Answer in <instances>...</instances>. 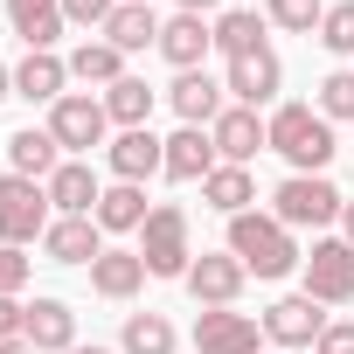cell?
<instances>
[{
  "label": "cell",
  "mask_w": 354,
  "mask_h": 354,
  "mask_svg": "<svg viewBox=\"0 0 354 354\" xmlns=\"http://www.w3.org/2000/svg\"><path fill=\"white\" fill-rule=\"evenodd\" d=\"M230 257H236L243 271H257V278H292V271L306 264V250L292 243V230H285L278 216H257V209L230 216Z\"/></svg>",
  "instance_id": "6da1fadb"
},
{
  "label": "cell",
  "mask_w": 354,
  "mask_h": 354,
  "mask_svg": "<svg viewBox=\"0 0 354 354\" xmlns=\"http://www.w3.org/2000/svg\"><path fill=\"white\" fill-rule=\"evenodd\" d=\"M264 125H271V153H285L292 174H326V160H333V118H319V104H278Z\"/></svg>",
  "instance_id": "7a4b0ae2"
},
{
  "label": "cell",
  "mask_w": 354,
  "mask_h": 354,
  "mask_svg": "<svg viewBox=\"0 0 354 354\" xmlns=\"http://www.w3.org/2000/svg\"><path fill=\"white\" fill-rule=\"evenodd\" d=\"M139 257H146V278H188L195 243H188V209L181 202H153V216L139 230Z\"/></svg>",
  "instance_id": "3957f363"
},
{
  "label": "cell",
  "mask_w": 354,
  "mask_h": 354,
  "mask_svg": "<svg viewBox=\"0 0 354 354\" xmlns=\"http://www.w3.org/2000/svg\"><path fill=\"white\" fill-rule=\"evenodd\" d=\"M340 209H347V195L326 174H285L278 195H271V216L285 230H326V223H340Z\"/></svg>",
  "instance_id": "277c9868"
},
{
  "label": "cell",
  "mask_w": 354,
  "mask_h": 354,
  "mask_svg": "<svg viewBox=\"0 0 354 354\" xmlns=\"http://www.w3.org/2000/svg\"><path fill=\"white\" fill-rule=\"evenodd\" d=\"M49 223H56L49 188H42V181H28V174H0V243L28 250V243H42V236H49Z\"/></svg>",
  "instance_id": "5b68a950"
},
{
  "label": "cell",
  "mask_w": 354,
  "mask_h": 354,
  "mask_svg": "<svg viewBox=\"0 0 354 354\" xmlns=\"http://www.w3.org/2000/svg\"><path fill=\"white\" fill-rule=\"evenodd\" d=\"M49 132H56L63 160H84L91 146H111V111H104V97H91V91H63V97L49 104Z\"/></svg>",
  "instance_id": "8992f818"
},
{
  "label": "cell",
  "mask_w": 354,
  "mask_h": 354,
  "mask_svg": "<svg viewBox=\"0 0 354 354\" xmlns=\"http://www.w3.org/2000/svg\"><path fill=\"white\" fill-rule=\"evenodd\" d=\"M306 299H319V306H354V250H347V236H313V250H306Z\"/></svg>",
  "instance_id": "52a82bcc"
},
{
  "label": "cell",
  "mask_w": 354,
  "mask_h": 354,
  "mask_svg": "<svg viewBox=\"0 0 354 354\" xmlns=\"http://www.w3.org/2000/svg\"><path fill=\"white\" fill-rule=\"evenodd\" d=\"M257 340H264V326L236 306H202V319H195V354H257Z\"/></svg>",
  "instance_id": "ba28073f"
},
{
  "label": "cell",
  "mask_w": 354,
  "mask_h": 354,
  "mask_svg": "<svg viewBox=\"0 0 354 354\" xmlns=\"http://www.w3.org/2000/svg\"><path fill=\"white\" fill-rule=\"evenodd\" d=\"M243 278H250V271H243L230 250H202V257L188 264V278H181V285H188V299H195V306H236V299H243Z\"/></svg>",
  "instance_id": "9c48e42d"
},
{
  "label": "cell",
  "mask_w": 354,
  "mask_h": 354,
  "mask_svg": "<svg viewBox=\"0 0 354 354\" xmlns=\"http://www.w3.org/2000/svg\"><path fill=\"white\" fill-rule=\"evenodd\" d=\"M223 91H230V104H271L278 91H285V63L271 56V49H257V56H236L230 70H223Z\"/></svg>",
  "instance_id": "30bf717a"
},
{
  "label": "cell",
  "mask_w": 354,
  "mask_h": 354,
  "mask_svg": "<svg viewBox=\"0 0 354 354\" xmlns=\"http://www.w3.org/2000/svg\"><path fill=\"white\" fill-rule=\"evenodd\" d=\"M209 139H216V153H223V167H250L264 146H271V125L250 111V104H230L216 125H209Z\"/></svg>",
  "instance_id": "8fae6325"
},
{
  "label": "cell",
  "mask_w": 354,
  "mask_h": 354,
  "mask_svg": "<svg viewBox=\"0 0 354 354\" xmlns=\"http://www.w3.org/2000/svg\"><path fill=\"white\" fill-rule=\"evenodd\" d=\"M319 333H326V313H319V299H306V292H292V299H278V306L264 313V340H271V347H319Z\"/></svg>",
  "instance_id": "7c38bea8"
},
{
  "label": "cell",
  "mask_w": 354,
  "mask_h": 354,
  "mask_svg": "<svg viewBox=\"0 0 354 354\" xmlns=\"http://www.w3.org/2000/svg\"><path fill=\"white\" fill-rule=\"evenodd\" d=\"M167 104L181 111V125H216L223 111H230V91H223V77H209V70H181L167 84Z\"/></svg>",
  "instance_id": "4fadbf2b"
},
{
  "label": "cell",
  "mask_w": 354,
  "mask_h": 354,
  "mask_svg": "<svg viewBox=\"0 0 354 354\" xmlns=\"http://www.w3.org/2000/svg\"><path fill=\"white\" fill-rule=\"evenodd\" d=\"M104 167L118 174V181H153V174L167 167V139H153V125H132V132H118L111 146H104Z\"/></svg>",
  "instance_id": "5bb4252c"
},
{
  "label": "cell",
  "mask_w": 354,
  "mask_h": 354,
  "mask_svg": "<svg viewBox=\"0 0 354 354\" xmlns=\"http://www.w3.org/2000/svg\"><path fill=\"white\" fill-rule=\"evenodd\" d=\"M223 167V153H216V139H209V125H181L167 139V181H209V174Z\"/></svg>",
  "instance_id": "9a60e30c"
},
{
  "label": "cell",
  "mask_w": 354,
  "mask_h": 354,
  "mask_svg": "<svg viewBox=\"0 0 354 354\" xmlns=\"http://www.w3.org/2000/svg\"><path fill=\"white\" fill-rule=\"evenodd\" d=\"M42 250H49V264H97L104 257V230H97V216H56Z\"/></svg>",
  "instance_id": "2e32d148"
},
{
  "label": "cell",
  "mask_w": 354,
  "mask_h": 354,
  "mask_svg": "<svg viewBox=\"0 0 354 354\" xmlns=\"http://www.w3.org/2000/svg\"><path fill=\"white\" fill-rule=\"evenodd\" d=\"M42 188H49V209H56V216H91L97 195H104V181L91 174V160H63Z\"/></svg>",
  "instance_id": "e0dca14e"
},
{
  "label": "cell",
  "mask_w": 354,
  "mask_h": 354,
  "mask_svg": "<svg viewBox=\"0 0 354 354\" xmlns=\"http://www.w3.org/2000/svg\"><path fill=\"white\" fill-rule=\"evenodd\" d=\"M160 15H153V0H118V15L104 21V42L118 56H139V49H160Z\"/></svg>",
  "instance_id": "ac0fdd59"
},
{
  "label": "cell",
  "mask_w": 354,
  "mask_h": 354,
  "mask_svg": "<svg viewBox=\"0 0 354 354\" xmlns=\"http://www.w3.org/2000/svg\"><path fill=\"white\" fill-rule=\"evenodd\" d=\"M63 167V146L49 125H21L8 132V174H28V181H49V174Z\"/></svg>",
  "instance_id": "d6986e66"
},
{
  "label": "cell",
  "mask_w": 354,
  "mask_h": 354,
  "mask_svg": "<svg viewBox=\"0 0 354 354\" xmlns=\"http://www.w3.org/2000/svg\"><path fill=\"white\" fill-rule=\"evenodd\" d=\"M63 84H70V63H63L56 49H28V56L15 63V97H28V104H56Z\"/></svg>",
  "instance_id": "ffe728a7"
},
{
  "label": "cell",
  "mask_w": 354,
  "mask_h": 354,
  "mask_svg": "<svg viewBox=\"0 0 354 354\" xmlns=\"http://www.w3.org/2000/svg\"><path fill=\"white\" fill-rule=\"evenodd\" d=\"M209 49H216V21H202V15H174V21L160 28V56H167L174 70H202Z\"/></svg>",
  "instance_id": "44dd1931"
},
{
  "label": "cell",
  "mask_w": 354,
  "mask_h": 354,
  "mask_svg": "<svg viewBox=\"0 0 354 354\" xmlns=\"http://www.w3.org/2000/svg\"><path fill=\"white\" fill-rule=\"evenodd\" d=\"M21 340H28V347H42V354H70V347H77V313H70L63 299H35V306H28Z\"/></svg>",
  "instance_id": "7402d4cb"
},
{
  "label": "cell",
  "mask_w": 354,
  "mask_h": 354,
  "mask_svg": "<svg viewBox=\"0 0 354 354\" xmlns=\"http://www.w3.org/2000/svg\"><path fill=\"white\" fill-rule=\"evenodd\" d=\"M8 28H15L28 49H56V35H63L70 21H63V0H8Z\"/></svg>",
  "instance_id": "603a6c76"
},
{
  "label": "cell",
  "mask_w": 354,
  "mask_h": 354,
  "mask_svg": "<svg viewBox=\"0 0 354 354\" xmlns=\"http://www.w3.org/2000/svg\"><path fill=\"white\" fill-rule=\"evenodd\" d=\"M91 216H97V230H104V236H118V230H146V216H153V209H146V188H139V181H111V188L97 195V209H91Z\"/></svg>",
  "instance_id": "cb8c5ba5"
},
{
  "label": "cell",
  "mask_w": 354,
  "mask_h": 354,
  "mask_svg": "<svg viewBox=\"0 0 354 354\" xmlns=\"http://www.w3.org/2000/svg\"><path fill=\"white\" fill-rule=\"evenodd\" d=\"M146 285V257L139 250H104L97 264H91V292L97 299H132Z\"/></svg>",
  "instance_id": "d4e9b609"
},
{
  "label": "cell",
  "mask_w": 354,
  "mask_h": 354,
  "mask_svg": "<svg viewBox=\"0 0 354 354\" xmlns=\"http://www.w3.org/2000/svg\"><path fill=\"white\" fill-rule=\"evenodd\" d=\"M264 15H250V8H230V15H216V49H223V63H236V56H257V49H271L264 42Z\"/></svg>",
  "instance_id": "484cf974"
},
{
  "label": "cell",
  "mask_w": 354,
  "mask_h": 354,
  "mask_svg": "<svg viewBox=\"0 0 354 354\" xmlns=\"http://www.w3.org/2000/svg\"><path fill=\"white\" fill-rule=\"evenodd\" d=\"M63 63H70V84H104V91H111L118 77H132V70H125V56H118L104 35H97V42H77Z\"/></svg>",
  "instance_id": "4316f807"
},
{
  "label": "cell",
  "mask_w": 354,
  "mask_h": 354,
  "mask_svg": "<svg viewBox=\"0 0 354 354\" xmlns=\"http://www.w3.org/2000/svg\"><path fill=\"white\" fill-rule=\"evenodd\" d=\"M181 333H174L167 313H125V333H118V354H174Z\"/></svg>",
  "instance_id": "83f0119b"
},
{
  "label": "cell",
  "mask_w": 354,
  "mask_h": 354,
  "mask_svg": "<svg viewBox=\"0 0 354 354\" xmlns=\"http://www.w3.org/2000/svg\"><path fill=\"white\" fill-rule=\"evenodd\" d=\"M153 104H160V91H153L146 77H118V84L104 91V111H111V125H118V132L146 125V118H153Z\"/></svg>",
  "instance_id": "f1b7e54d"
},
{
  "label": "cell",
  "mask_w": 354,
  "mask_h": 354,
  "mask_svg": "<svg viewBox=\"0 0 354 354\" xmlns=\"http://www.w3.org/2000/svg\"><path fill=\"white\" fill-rule=\"evenodd\" d=\"M202 202L223 209V216H243L257 202V181H250V167H216L209 181H202Z\"/></svg>",
  "instance_id": "f546056e"
},
{
  "label": "cell",
  "mask_w": 354,
  "mask_h": 354,
  "mask_svg": "<svg viewBox=\"0 0 354 354\" xmlns=\"http://www.w3.org/2000/svg\"><path fill=\"white\" fill-rule=\"evenodd\" d=\"M319 15H326V0H264V21L292 35H319Z\"/></svg>",
  "instance_id": "4dcf8cb0"
},
{
  "label": "cell",
  "mask_w": 354,
  "mask_h": 354,
  "mask_svg": "<svg viewBox=\"0 0 354 354\" xmlns=\"http://www.w3.org/2000/svg\"><path fill=\"white\" fill-rule=\"evenodd\" d=\"M319 49L326 56H354V0H333L319 15Z\"/></svg>",
  "instance_id": "1f68e13d"
},
{
  "label": "cell",
  "mask_w": 354,
  "mask_h": 354,
  "mask_svg": "<svg viewBox=\"0 0 354 354\" xmlns=\"http://www.w3.org/2000/svg\"><path fill=\"white\" fill-rule=\"evenodd\" d=\"M319 118H354V70H333L319 84Z\"/></svg>",
  "instance_id": "d6a6232c"
},
{
  "label": "cell",
  "mask_w": 354,
  "mask_h": 354,
  "mask_svg": "<svg viewBox=\"0 0 354 354\" xmlns=\"http://www.w3.org/2000/svg\"><path fill=\"white\" fill-rule=\"evenodd\" d=\"M28 271H35V264H28L15 243H0V299H21V292H28Z\"/></svg>",
  "instance_id": "836d02e7"
},
{
  "label": "cell",
  "mask_w": 354,
  "mask_h": 354,
  "mask_svg": "<svg viewBox=\"0 0 354 354\" xmlns=\"http://www.w3.org/2000/svg\"><path fill=\"white\" fill-rule=\"evenodd\" d=\"M118 15V0H63V21H77V28H97L104 35V21Z\"/></svg>",
  "instance_id": "e575fe53"
},
{
  "label": "cell",
  "mask_w": 354,
  "mask_h": 354,
  "mask_svg": "<svg viewBox=\"0 0 354 354\" xmlns=\"http://www.w3.org/2000/svg\"><path fill=\"white\" fill-rule=\"evenodd\" d=\"M313 354H354V319H326V333H319Z\"/></svg>",
  "instance_id": "d590c367"
},
{
  "label": "cell",
  "mask_w": 354,
  "mask_h": 354,
  "mask_svg": "<svg viewBox=\"0 0 354 354\" xmlns=\"http://www.w3.org/2000/svg\"><path fill=\"white\" fill-rule=\"evenodd\" d=\"M21 326H28V306L21 299H0V340H21Z\"/></svg>",
  "instance_id": "8d00e7d4"
},
{
  "label": "cell",
  "mask_w": 354,
  "mask_h": 354,
  "mask_svg": "<svg viewBox=\"0 0 354 354\" xmlns=\"http://www.w3.org/2000/svg\"><path fill=\"white\" fill-rule=\"evenodd\" d=\"M181 15H209V8H223V0H174Z\"/></svg>",
  "instance_id": "74e56055"
},
{
  "label": "cell",
  "mask_w": 354,
  "mask_h": 354,
  "mask_svg": "<svg viewBox=\"0 0 354 354\" xmlns=\"http://www.w3.org/2000/svg\"><path fill=\"white\" fill-rule=\"evenodd\" d=\"M340 236H347V250H354V202L340 209Z\"/></svg>",
  "instance_id": "f35d334b"
},
{
  "label": "cell",
  "mask_w": 354,
  "mask_h": 354,
  "mask_svg": "<svg viewBox=\"0 0 354 354\" xmlns=\"http://www.w3.org/2000/svg\"><path fill=\"white\" fill-rule=\"evenodd\" d=\"M0 354H42V347H28V340H0Z\"/></svg>",
  "instance_id": "ab89813d"
},
{
  "label": "cell",
  "mask_w": 354,
  "mask_h": 354,
  "mask_svg": "<svg viewBox=\"0 0 354 354\" xmlns=\"http://www.w3.org/2000/svg\"><path fill=\"white\" fill-rule=\"evenodd\" d=\"M0 97H15V70H0Z\"/></svg>",
  "instance_id": "60d3db41"
},
{
  "label": "cell",
  "mask_w": 354,
  "mask_h": 354,
  "mask_svg": "<svg viewBox=\"0 0 354 354\" xmlns=\"http://www.w3.org/2000/svg\"><path fill=\"white\" fill-rule=\"evenodd\" d=\"M70 354H111V347H70Z\"/></svg>",
  "instance_id": "b9f144b4"
}]
</instances>
